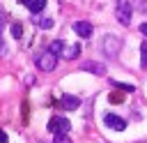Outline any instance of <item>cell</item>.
I'll use <instances>...</instances> for the list:
<instances>
[{"label":"cell","instance_id":"cell-17","mask_svg":"<svg viewBox=\"0 0 147 143\" xmlns=\"http://www.w3.org/2000/svg\"><path fill=\"white\" fill-rule=\"evenodd\" d=\"M5 51H7V44H5V39H2V32H0V58L5 55Z\"/></svg>","mask_w":147,"mask_h":143},{"label":"cell","instance_id":"cell-10","mask_svg":"<svg viewBox=\"0 0 147 143\" xmlns=\"http://www.w3.org/2000/svg\"><path fill=\"white\" fill-rule=\"evenodd\" d=\"M48 51H51L53 55H57V58H60V55L64 53V42H62V39H53V42H51V46H48Z\"/></svg>","mask_w":147,"mask_h":143},{"label":"cell","instance_id":"cell-12","mask_svg":"<svg viewBox=\"0 0 147 143\" xmlns=\"http://www.w3.org/2000/svg\"><path fill=\"white\" fill-rule=\"evenodd\" d=\"M34 23H37L41 30H51V28H53V21H51L48 16H37V18H34Z\"/></svg>","mask_w":147,"mask_h":143},{"label":"cell","instance_id":"cell-13","mask_svg":"<svg viewBox=\"0 0 147 143\" xmlns=\"http://www.w3.org/2000/svg\"><path fill=\"white\" fill-rule=\"evenodd\" d=\"M11 35H14V39H21V35H23L21 23H11Z\"/></svg>","mask_w":147,"mask_h":143},{"label":"cell","instance_id":"cell-15","mask_svg":"<svg viewBox=\"0 0 147 143\" xmlns=\"http://www.w3.org/2000/svg\"><path fill=\"white\" fill-rule=\"evenodd\" d=\"M140 55H142V69H147V44H142V48H140Z\"/></svg>","mask_w":147,"mask_h":143},{"label":"cell","instance_id":"cell-19","mask_svg":"<svg viewBox=\"0 0 147 143\" xmlns=\"http://www.w3.org/2000/svg\"><path fill=\"white\" fill-rule=\"evenodd\" d=\"M5 141H7V134H5L2 129H0V143H5Z\"/></svg>","mask_w":147,"mask_h":143},{"label":"cell","instance_id":"cell-6","mask_svg":"<svg viewBox=\"0 0 147 143\" xmlns=\"http://www.w3.org/2000/svg\"><path fill=\"white\" fill-rule=\"evenodd\" d=\"M103 122H106V127H110V129H115V131H122V129L126 127V122H124L119 115H115V113H106Z\"/></svg>","mask_w":147,"mask_h":143},{"label":"cell","instance_id":"cell-14","mask_svg":"<svg viewBox=\"0 0 147 143\" xmlns=\"http://www.w3.org/2000/svg\"><path fill=\"white\" fill-rule=\"evenodd\" d=\"M53 143H71V138H69L67 134H55V138H53Z\"/></svg>","mask_w":147,"mask_h":143},{"label":"cell","instance_id":"cell-3","mask_svg":"<svg viewBox=\"0 0 147 143\" xmlns=\"http://www.w3.org/2000/svg\"><path fill=\"white\" fill-rule=\"evenodd\" d=\"M117 5H115V16H117V21L122 23V25H129L131 23V14H133V7H131V2L129 0H115Z\"/></svg>","mask_w":147,"mask_h":143},{"label":"cell","instance_id":"cell-1","mask_svg":"<svg viewBox=\"0 0 147 143\" xmlns=\"http://www.w3.org/2000/svg\"><path fill=\"white\" fill-rule=\"evenodd\" d=\"M119 48H122V39L115 37V35H106L103 42H101V51L106 58H117L119 55Z\"/></svg>","mask_w":147,"mask_h":143},{"label":"cell","instance_id":"cell-11","mask_svg":"<svg viewBox=\"0 0 147 143\" xmlns=\"http://www.w3.org/2000/svg\"><path fill=\"white\" fill-rule=\"evenodd\" d=\"M78 53H80V46L74 44V46H69V48L64 46V53H62V55H64L67 60H74V58H78Z\"/></svg>","mask_w":147,"mask_h":143},{"label":"cell","instance_id":"cell-7","mask_svg":"<svg viewBox=\"0 0 147 143\" xmlns=\"http://www.w3.org/2000/svg\"><path fill=\"white\" fill-rule=\"evenodd\" d=\"M74 32H76L78 37H90V35H92V23H87V21H76V23H74Z\"/></svg>","mask_w":147,"mask_h":143},{"label":"cell","instance_id":"cell-16","mask_svg":"<svg viewBox=\"0 0 147 143\" xmlns=\"http://www.w3.org/2000/svg\"><path fill=\"white\" fill-rule=\"evenodd\" d=\"M133 5H136V9H138V12H142V14H147V2H145V0H136Z\"/></svg>","mask_w":147,"mask_h":143},{"label":"cell","instance_id":"cell-8","mask_svg":"<svg viewBox=\"0 0 147 143\" xmlns=\"http://www.w3.org/2000/svg\"><path fill=\"white\" fill-rule=\"evenodd\" d=\"M60 106H62V108H67V111H74V108H78V106H80V99H78V97H74V95H64V97L60 99Z\"/></svg>","mask_w":147,"mask_h":143},{"label":"cell","instance_id":"cell-2","mask_svg":"<svg viewBox=\"0 0 147 143\" xmlns=\"http://www.w3.org/2000/svg\"><path fill=\"white\" fill-rule=\"evenodd\" d=\"M34 65H37V69H41V72H53V69H55V65H57V55H53V53L46 48V51L37 53Z\"/></svg>","mask_w":147,"mask_h":143},{"label":"cell","instance_id":"cell-18","mask_svg":"<svg viewBox=\"0 0 147 143\" xmlns=\"http://www.w3.org/2000/svg\"><path fill=\"white\" fill-rule=\"evenodd\" d=\"M5 23H7V18H5V14L0 12V32H2V28H5Z\"/></svg>","mask_w":147,"mask_h":143},{"label":"cell","instance_id":"cell-5","mask_svg":"<svg viewBox=\"0 0 147 143\" xmlns=\"http://www.w3.org/2000/svg\"><path fill=\"white\" fill-rule=\"evenodd\" d=\"M83 72H90V74H96V76H103L106 74V65L103 62H94V60H85L80 65Z\"/></svg>","mask_w":147,"mask_h":143},{"label":"cell","instance_id":"cell-4","mask_svg":"<svg viewBox=\"0 0 147 143\" xmlns=\"http://www.w3.org/2000/svg\"><path fill=\"white\" fill-rule=\"evenodd\" d=\"M69 129H71V122L64 115H53L48 120V131L51 134H67Z\"/></svg>","mask_w":147,"mask_h":143},{"label":"cell","instance_id":"cell-9","mask_svg":"<svg viewBox=\"0 0 147 143\" xmlns=\"http://www.w3.org/2000/svg\"><path fill=\"white\" fill-rule=\"evenodd\" d=\"M23 5L28 7V12H32V14H37V12H41V9H44V5H46V0H23Z\"/></svg>","mask_w":147,"mask_h":143},{"label":"cell","instance_id":"cell-20","mask_svg":"<svg viewBox=\"0 0 147 143\" xmlns=\"http://www.w3.org/2000/svg\"><path fill=\"white\" fill-rule=\"evenodd\" d=\"M140 32H142V35L147 37V23H142V25H140Z\"/></svg>","mask_w":147,"mask_h":143}]
</instances>
